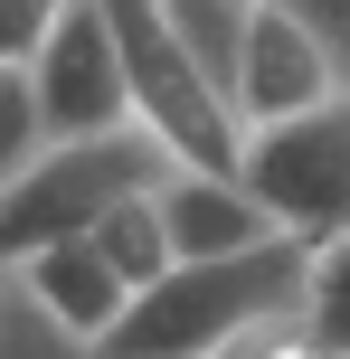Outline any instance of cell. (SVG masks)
I'll list each match as a JSON object with an SVG mask.
<instances>
[{"instance_id": "obj_15", "label": "cell", "mask_w": 350, "mask_h": 359, "mask_svg": "<svg viewBox=\"0 0 350 359\" xmlns=\"http://www.w3.org/2000/svg\"><path fill=\"white\" fill-rule=\"evenodd\" d=\"M265 10H284V19H294V29L350 76V0H265Z\"/></svg>"}, {"instance_id": "obj_14", "label": "cell", "mask_w": 350, "mask_h": 359, "mask_svg": "<svg viewBox=\"0 0 350 359\" xmlns=\"http://www.w3.org/2000/svg\"><path fill=\"white\" fill-rule=\"evenodd\" d=\"M67 10H76V0H0V67H29V57L57 38Z\"/></svg>"}, {"instance_id": "obj_4", "label": "cell", "mask_w": 350, "mask_h": 359, "mask_svg": "<svg viewBox=\"0 0 350 359\" xmlns=\"http://www.w3.org/2000/svg\"><path fill=\"white\" fill-rule=\"evenodd\" d=\"M237 180L256 189V208L275 217V236H294V246L322 255L332 236H350V95L294 114V123H275V133H246Z\"/></svg>"}, {"instance_id": "obj_16", "label": "cell", "mask_w": 350, "mask_h": 359, "mask_svg": "<svg viewBox=\"0 0 350 359\" xmlns=\"http://www.w3.org/2000/svg\"><path fill=\"white\" fill-rule=\"evenodd\" d=\"M218 359H322V350H313L303 322H275V331H256V341H237V350H218Z\"/></svg>"}, {"instance_id": "obj_12", "label": "cell", "mask_w": 350, "mask_h": 359, "mask_svg": "<svg viewBox=\"0 0 350 359\" xmlns=\"http://www.w3.org/2000/svg\"><path fill=\"white\" fill-rule=\"evenodd\" d=\"M303 331L322 359H350V236L313 255V293H303Z\"/></svg>"}, {"instance_id": "obj_2", "label": "cell", "mask_w": 350, "mask_h": 359, "mask_svg": "<svg viewBox=\"0 0 350 359\" xmlns=\"http://www.w3.org/2000/svg\"><path fill=\"white\" fill-rule=\"evenodd\" d=\"M170 170H180V161H170L142 123L105 133V142H48L29 170L10 180V189H0V274L29 265V255H48V246L95 236L114 208H123V198L161 189Z\"/></svg>"}, {"instance_id": "obj_5", "label": "cell", "mask_w": 350, "mask_h": 359, "mask_svg": "<svg viewBox=\"0 0 350 359\" xmlns=\"http://www.w3.org/2000/svg\"><path fill=\"white\" fill-rule=\"evenodd\" d=\"M29 95L48 142H105L133 123V86H123V48L105 29V0H76L57 19V38L29 57Z\"/></svg>"}, {"instance_id": "obj_9", "label": "cell", "mask_w": 350, "mask_h": 359, "mask_svg": "<svg viewBox=\"0 0 350 359\" xmlns=\"http://www.w3.org/2000/svg\"><path fill=\"white\" fill-rule=\"evenodd\" d=\"M95 255H105V265L123 274V293L170 284V274H180V246H170V227H161V189L123 198V208H114L105 227H95Z\"/></svg>"}, {"instance_id": "obj_7", "label": "cell", "mask_w": 350, "mask_h": 359, "mask_svg": "<svg viewBox=\"0 0 350 359\" xmlns=\"http://www.w3.org/2000/svg\"><path fill=\"white\" fill-rule=\"evenodd\" d=\"M161 227L180 246V265H227V255L275 246V217L256 208V189L218 180V170H170L161 180Z\"/></svg>"}, {"instance_id": "obj_8", "label": "cell", "mask_w": 350, "mask_h": 359, "mask_svg": "<svg viewBox=\"0 0 350 359\" xmlns=\"http://www.w3.org/2000/svg\"><path fill=\"white\" fill-rule=\"evenodd\" d=\"M10 274H19V284H29V293H38V303H48L67 331H76V341H95V350H105V341H114V322L133 312L123 274L95 255V236H76V246H48V255H29V265H10Z\"/></svg>"}, {"instance_id": "obj_3", "label": "cell", "mask_w": 350, "mask_h": 359, "mask_svg": "<svg viewBox=\"0 0 350 359\" xmlns=\"http://www.w3.org/2000/svg\"><path fill=\"white\" fill-rule=\"evenodd\" d=\"M105 29H114V48H123L133 123H142L180 170H218V180H237V161H246V123L227 114V95L189 67V48L170 38V19L152 10V0H105Z\"/></svg>"}, {"instance_id": "obj_1", "label": "cell", "mask_w": 350, "mask_h": 359, "mask_svg": "<svg viewBox=\"0 0 350 359\" xmlns=\"http://www.w3.org/2000/svg\"><path fill=\"white\" fill-rule=\"evenodd\" d=\"M303 293H313V246H294V236L227 255V265H180L170 284L133 293V312L95 359H218L275 322H303Z\"/></svg>"}, {"instance_id": "obj_11", "label": "cell", "mask_w": 350, "mask_h": 359, "mask_svg": "<svg viewBox=\"0 0 350 359\" xmlns=\"http://www.w3.org/2000/svg\"><path fill=\"white\" fill-rule=\"evenodd\" d=\"M0 359H95V341H76L19 274H0Z\"/></svg>"}, {"instance_id": "obj_10", "label": "cell", "mask_w": 350, "mask_h": 359, "mask_svg": "<svg viewBox=\"0 0 350 359\" xmlns=\"http://www.w3.org/2000/svg\"><path fill=\"white\" fill-rule=\"evenodd\" d=\"M152 10L170 19V38L189 48V67L227 95V114H237V48H246V10H256V0H152Z\"/></svg>"}, {"instance_id": "obj_13", "label": "cell", "mask_w": 350, "mask_h": 359, "mask_svg": "<svg viewBox=\"0 0 350 359\" xmlns=\"http://www.w3.org/2000/svg\"><path fill=\"white\" fill-rule=\"evenodd\" d=\"M48 151V123H38V95H29V67H0V189Z\"/></svg>"}, {"instance_id": "obj_6", "label": "cell", "mask_w": 350, "mask_h": 359, "mask_svg": "<svg viewBox=\"0 0 350 359\" xmlns=\"http://www.w3.org/2000/svg\"><path fill=\"white\" fill-rule=\"evenodd\" d=\"M332 95H350V76L284 10L256 0V10H246V48H237V123L246 133H275V123H294V114L332 104Z\"/></svg>"}]
</instances>
